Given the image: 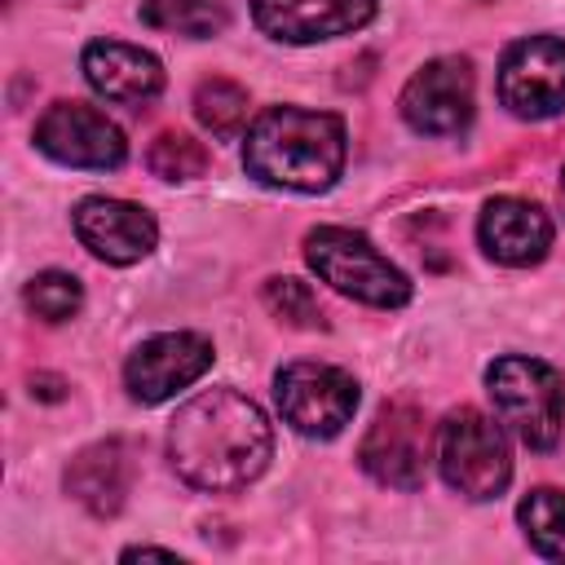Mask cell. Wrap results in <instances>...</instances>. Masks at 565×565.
<instances>
[{
    "label": "cell",
    "mask_w": 565,
    "mask_h": 565,
    "mask_svg": "<svg viewBox=\"0 0 565 565\" xmlns=\"http://www.w3.org/2000/svg\"><path fill=\"white\" fill-rule=\"evenodd\" d=\"M274 397L282 411V424H291L300 437L327 441L344 433V424L358 411V380L331 362H287L274 375Z\"/></svg>",
    "instance_id": "8992f818"
},
{
    "label": "cell",
    "mask_w": 565,
    "mask_h": 565,
    "mask_svg": "<svg viewBox=\"0 0 565 565\" xmlns=\"http://www.w3.org/2000/svg\"><path fill=\"white\" fill-rule=\"evenodd\" d=\"M168 459L181 481L212 494L247 490L274 459L265 411L238 388H207L177 406L168 424Z\"/></svg>",
    "instance_id": "6da1fadb"
},
{
    "label": "cell",
    "mask_w": 565,
    "mask_h": 565,
    "mask_svg": "<svg viewBox=\"0 0 565 565\" xmlns=\"http://www.w3.org/2000/svg\"><path fill=\"white\" fill-rule=\"evenodd\" d=\"M71 225H75V238L106 265H137L159 243V225L146 207L106 199V194L79 199V207L71 212Z\"/></svg>",
    "instance_id": "4fadbf2b"
},
{
    "label": "cell",
    "mask_w": 565,
    "mask_h": 565,
    "mask_svg": "<svg viewBox=\"0 0 565 565\" xmlns=\"http://www.w3.org/2000/svg\"><path fill=\"white\" fill-rule=\"evenodd\" d=\"M437 472L450 490H459L472 503L499 499L512 481V450L499 419H490L477 406H459L437 424L433 441Z\"/></svg>",
    "instance_id": "5b68a950"
},
{
    "label": "cell",
    "mask_w": 565,
    "mask_h": 565,
    "mask_svg": "<svg viewBox=\"0 0 565 565\" xmlns=\"http://www.w3.org/2000/svg\"><path fill=\"white\" fill-rule=\"evenodd\" d=\"M477 238H481V252L499 265H512V269H525V265H539L552 247V216L530 203V199H490L481 207V221H477Z\"/></svg>",
    "instance_id": "5bb4252c"
},
{
    "label": "cell",
    "mask_w": 565,
    "mask_h": 565,
    "mask_svg": "<svg viewBox=\"0 0 565 565\" xmlns=\"http://www.w3.org/2000/svg\"><path fill=\"white\" fill-rule=\"evenodd\" d=\"M402 119L424 132V137H455L472 124V110H477V79H472V62L468 57H433L424 62L402 97Z\"/></svg>",
    "instance_id": "9c48e42d"
},
{
    "label": "cell",
    "mask_w": 565,
    "mask_h": 565,
    "mask_svg": "<svg viewBox=\"0 0 565 565\" xmlns=\"http://www.w3.org/2000/svg\"><path fill=\"white\" fill-rule=\"evenodd\" d=\"M212 366V340L199 331H163L141 340L124 362V388L141 406H159L203 380Z\"/></svg>",
    "instance_id": "8fae6325"
},
{
    "label": "cell",
    "mask_w": 565,
    "mask_h": 565,
    "mask_svg": "<svg viewBox=\"0 0 565 565\" xmlns=\"http://www.w3.org/2000/svg\"><path fill=\"white\" fill-rule=\"evenodd\" d=\"M349 154L344 119L331 110L305 106H269L247 124L243 137V168L260 185L322 194L340 181Z\"/></svg>",
    "instance_id": "7a4b0ae2"
},
{
    "label": "cell",
    "mask_w": 565,
    "mask_h": 565,
    "mask_svg": "<svg viewBox=\"0 0 565 565\" xmlns=\"http://www.w3.org/2000/svg\"><path fill=\"white\" fill-rule=\"evenodd\" d=\"M375 9L380 0H252V22L278 44H318L362 31Z\"/></svg>",
    "instance_id": "7c38bea8"
},
{
    "label": "cell",
    "mask_w": 565,
    "mask_h": 565,
    "mask_svg": "<svg viewBox=\"0 0 565 565\" xmlns=\"http://www.w3.org/2000/svg\"><path fill=\"white\" fill-rule=\"evenodd\" d=\"M260 300H265V309H269L278 322H287V327H300V331H318V327H322L318 296H313L309 282H300V278H265Z\"/></svg>",
    "instance_id": "7402d4cb"
},
{
    "label": "cell",
    "mask_w": 565,
    "mask_h": 565,
    "mask_svg": "<svg viewBox=\"0 0 565 565\" xmlns=\"http://www.w3.org/2000/svg\"><path fill=\"white\" fill-rule=\"evenodd\" d=\"M31 393H40V397H62V384L49 380V375H35V380H31Z\"/></svg>",
    "instance_id": "603a6c76"
},
{
    "label": "cell",
    "mask_w": 565,
    "mask_h": 565,
    "mask_svg": "<svg viewBox=\"0 0 565 565\" xmlns=\"http://www.w3.org/2000/svg\"><path fill=\"white\" fill-rule=\"evenodd\" d=\"M22 300H26V309H31L40 322H66V318L79 313L84 287H79V278L66 274V269H44V274H35V278L26 282Z\"/></svg>",
    "instance_id": "ffe728a7"
},
{
    "label": "cell",
    "mask_w": 565,
    "mask_h": 565,
    "mask_svg": "<svg viewBox=\"0 0 565 565\" xmlns=\"http://www.w3.org/2000/svg\"><path fill=\"white\" fill-rule=\"evenodd\" d=\"M137 13L146 26L185 35V40H212L230 26V13L221 0H141Z\"/></svg>",
    "instance_id": "e0dca14e"
},
{
    "label": "cell",
    "mask_w": 565,
    "mask_h": 565,
    "mask_svg": "<svg viewBox=\"0 0 565 565\" xmlns=\"http://www.w3.org/2000/svg\"><path fill=\"white\" fill-rule=\"evenodd\" d=\"M499 102L516 119H552L565 110V40L525 35L499 62Z\"/></svg>",
    "instance_id": "30bf717a"
},
{
    "label": "cell",
    "mask_w": 565,
    "mask_h": 565,
    "mask_svg": "<svg viewBox=\"0 0 565 565\" xmlns=\"http://www.w3.org/2000/svg\"><path fill=\"white\" fill-rule=\"evenodd\" d=\"M247 115H252V102H247V88L234 84V79H203L194 88V119L216 137V141H234L243 128H247Z\"/></svg>",
    "instance_id": "ac0fdd59"
},
{
    "label": "cell",
    "mask_w": 565,
    "mask_h": 565,
    "mask_svg": "<svg viewBox=\"0 0 565 565\" xmlns=\"http://www.w3.org/2000/svg\"><path fill=\"white\" fill-rule=\"evenodd\" d=\"M146 168L163 181H194L207 172V146L190 132H159L146 150Z\"/></svg>",
    "instance_id": "44dd1931"
},
{
    "label": "cell",
    "mask_w": 565,
    "mask_h": 565,
    "mask_svg": "<svg viewBox=\"0 0 565 565\" xmlns=\"http://www.w3.org/2000/svg\"><path fill=\"white\" fill-rule=\"evenodd\" d=\"M79 66H84L88 88L119 106H141L163 93V62L124 40H93Z\"/></svg>",
    "instance_id": "9a60e30c"
},
{
    "label": "cell",
    "mask_w": 565,
    "mask_h": 565,
    "mask_svg": "<svg viewBox=\"0 0 565 565\" xmlns=\"http://www.w3.org/2000/svg\"><path fill=\"white\" fill-rule=\"evenodd\" d=\"M31 137H35V150H44L53 163H66V168L110 172L128 159V141L119 124L88 102H53L35 119Z\"/></svg>",
    "instance_id": "ba28073f"
},
{
    "label": "cell",
    "mask_w": 565,
    "mask_h": 565,
    "mask_svg": "<svg viewBox=\"0 0 565 565\" xmlns=\"http://www.w3.org/2000/svg\"><path fill=\"white\" fill-rule=\"evenodd\" d=\"M486 393L499 424L530 450H552L565 433V380L543 358L508 353L486 366Z\"/></svg>",
    "instance_id": "3957f363"
},
{
    "label": "cell",
    "mask_w": 565,
    "mask_h": 565,
    "mask_svg": "<svg viewBox=\"0 0 565 565\" xmlns=\"http://www.w3.org/2000/svg\"><path fill=\"white\" fill-rule=\"evenodd\" d=\"M62 481H66V494L84 512L115 516L128 503V490H132V450H128V441L106 437V441L84 446L66 463V477Z\"/></svg>",
    "instance_id": "2e32d148"
},
{
    "label": "cell",
    "mask_w": 565,
    "mask_h": 565,
    "mask_svg": "<svg viewBox=\"0 0 565 565\" xmlns=\"http://www.w3.org/2000/svg\"><path fill=\"white\" fill-rule=\"evenodd\" d=\"M305 260L327 287H335L340 296L362 300L371 309H402L411 300V278L358 230H344V225L309 230Z\"/></svg>",
    "instance_id": "277c9868"
},
{
    "label": "cell",
    "mask_w": 565,
    "mask_h": 565,
    "mask_svg": "<svg viewBox=\"0 0 565 565\" xmlns=\"http://www.w3.org/2000/svg\"><path fill=\"white\" fill-rule=\"evenodd\" d=\"M561 203H565V172H561Z\"/></svg>",
    "instance_id": "cb8c5ba5"
},
{
    "label": "cell",
    "mask_w": 565,
    "mask_h": 565,
    "mask_svg": "<svg viewBox=\"0 0 565 565\" xmlns=\"http://www.w3.org/2000/svg\"><path fill=\"white\" fill-rule=\"evenodd\" d=\"M433 433L428 419L415 402L397 397L384 402L358 446V463L366 468L371 481L388 486V490H419L428 477V459H433Z\"/></svg>",
    "instance_id": "52a82bcc"
},
{
    "label": "cell",
    "mask_w": 565,
    "mask_h": 565,
    "mask_svg": "<svg viewBox=\"0 0 565 565\" xmlns=\"http://www.w3.org/2000/svg\"><path fill=\"white\" fill-rule=\"evenodd\" d=\"M516 521L530 547L547 561H565V490L539 486L516 503Z\"/></svg>",
    "instance_id": "d6986e66"
}]
</instances>
